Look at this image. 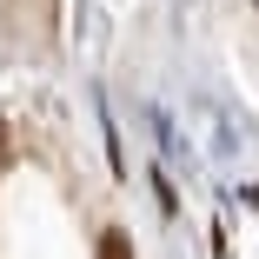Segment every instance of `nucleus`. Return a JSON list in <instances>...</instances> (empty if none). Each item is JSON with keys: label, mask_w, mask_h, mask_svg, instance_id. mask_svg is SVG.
<instances>
[{"label": "nucleus", "mask_w": 259, "mask_h": 259, "mask_svg": "<svg viewBox=\"0 0 259 259\" xmlns=\"http://www.w3.org/2000/svg\"><path fill=\"white\" fill-rule=\"evenodd\" d=\"M246 199H252V206H259V186H246Z\"/></svg>", "instance_id": "f03ea898"}, {"label": "nucleus", "mask_w": 259, "mask_h": 259, "mask_svg": "<svg viewBox=\"0 0 259 259\" xmlns=\"http://www.w3.org/2000/svg\"><path fill=\"white\" fill-rule=\"evenodd\" d=\"M93 259H133V239H126L120 226H107V233H100V246H93Z\"/></svg>", "instance_id": "f257e3e1"}]
</instances>
